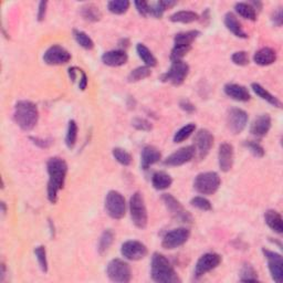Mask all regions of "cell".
I'll return each instance as SVG.
<instances>
[{"label":"cell","instance_id":"1","mask_svg":"<svg viewBox=\"0 0 283 283\" xmlns=\"http://www.w3.org/2000/svg\"><path fill=\"white\" fill-rule=\"evenodd\" d=\"M49 182L47 187L48 199L51 203L58 201L59 192L64 187L68 174V164L61 157H51L47 163Z\"/></svg>","mask_w":283,"mask_h":283},{"label":"cell","instance_id":"2","mask_svg":"<svg viewBox=\"0 0 283 283\" xmlns=\"http://www.w3.org/2000/svg\"><path fill=\"white\" fill-rule=\"evenodd\" d=\"M150 276L157 283H177L181 278L165 255L155 252L150 262Z\"/></svg>","mask_w":283,"mask_h":283},{"label":"cell","instance_id":"3","mask_svg":"<svg viewBox=\"0 0 283 283\" xmlns=\"http://www.w3.org/2000/svg\"><path fill=\"white\" fill-rule=\"evenodd\" d=\"M14 120L22 131L34 130L39 121L38 107L31 101H18L15 105Z\"/></svg>","mask_w":283,"mask_h":283},{"label":"cell","instance_id":"4","mask_svg":"<svg viewBox=\"0 0 283 283\" xmlns=\"http://www.w3.org/2000/svg\"><path fill=\"white\" fill-rule=\"evenodd\" d=\"M200 36L198 30H189L177 34L174 38V48L170 54V60H183L188 52L192 50V45L197 38Z\"/></svg>","mask_w":283,"mask_h":283},{"label":"cell","instance_id":"5","mask_svg":"<svg viewBox=\"0 0 283 283\" xmlns=\"http://www.w3.org/2000/svg\"><path fill=\"white\" fill-rule=\"evenodd\" d=\"M128 205L131 219L133 221L135 227H137L138 229H145L147 226L148 217L143 194L140 192H135L132 195Z\"/></svg>","mask_w":283,"mask_h":283},{"label":"cell","instance_id":"6","mask_svg":"<svg viewBox=\"0 0 283 283\" xmlns=\"http://www.w3.org/2000/svg\"><path fill=\"white\" fill-rule=\"evenodd\" d=\"M221 185L220 176L216 172H205L196 176L194 188L198 194L210 196L217 193Z\"/></svg>","mask_w":283,"mask_h":283},{"label":"cell","instance_id":"7","mask_svg":"<svg viewBox=\"0 0 283 283\" xmlns=\"http://www.w3.org/2000/svg\"><path fill=\"white\" fill-rule=\"evenodd\" d=\"M105 210L111 218L122 219L126 214V201L124 196L116 190H110L105 197Z\"/></svg>","mask_w":283,"mask_h":283},{"label":"cell","instance_id":"8","mask_svg":"<svg viewBox=\"0 0 283 283\" xmlns=\"http://www.w3.org/2000/svg\"><path fill=\"white\" fill-rule=\"evenodd\" d=\"M109 279L117 283H127L132 279V270L128 263L122 259H113L107 267Z\"/></svg>","mask_w":283,"mask_h":283},{"label":"cell","instance_id":"9","mask_svg":"<svg viewBox=\"0 0 283 283\" xmlns=\"http://www.w3.org/2000/svg\"><path fill=\"white\" fill-rule=\"evenodd\" d=\"M162 200L164 202V205H165L166 209L168 210V213L174 219L185 223L193 222V216L190 215L189 212H187L185 208H184L181 201L177 200L173 195L164 194L162 196Z\"/></svg>","mask_w":283,"mask_h":283},{"label":"cell","instance_id":"10","mask_svg":"<svg viewBox=\"0 0 283 283\" xmlns=\"http://www.w3.org/2000/svg\"><path fill=\"white\" fill-rule=\"evenodd\" d=\"M189 73V65L183 60L172 61L169 70L161 76L163 82H169L173 85H181L185 82Z\"/></svg>","mask_w":283,"mask_h":283},{"label":"cell","instance_id":"11","mask_svg":"<svg viewBox=\"0 0 283 283\" xmlns=\"http://www.w3.org/2000/svg\"><path fill=\"white\" fill-rule=\"evenodd\" d=\"M221 261H222L221 255L216 252H207L205 254H202L196 262L195 270H194L195 278L199 279L201 276L207 274L208 272L213 271V270L220 266Z\"/></svg>","mask_w":283,"mask_h":283},{"label":"cell","instance_id":"12","mask_svg":"<svg viewBox=\"0 0 283 283\" xmlns=\"http://www.w3.org/2000/svg\"><path fill=\"white\" fill-rule=\"evenodd\" d=\"M215 137L210 131L206 128H201L197 131L194 137V147L195 152L199 160H203L209 154L210 149L214 146Z\"/></svg>","mask_w":283,"mask_h":283},{"label":"cell","instance_id":"13","mask_svg":"<svg viewBox=\"0 0 283 283\" xmlns=\"http://www.w3.org/2000/svg\"><path fill=\"white\" fill-rule=\"evenodd\" d=\"M190 237V230L187 228H176L170 230L162 240V247L167 250H174L185 245Z\"/></svg>","mask_w":283,"mask_h":283},{"label":"cell","instance_id":"14","mask_svg":"<svg viewBox=\"0 0 283 283\" xmlns=\"http://www.w3.org/2000/svg\"><path fill=\"white\" fill-rule=\"evenodd\" d=\"M248 113L242 109L233 108L228 111L227 126L233 134H240L248 124Z\"/></svg>","mask_w":283,"mask_h":283},{"label":"cell","instance_id":"15","mask_svg":"<svg viewBox=\"0 0 283 283\" xmlns=\"http://www.w3.org/2000/svg\"><path fill=\"white\" fill-rule=\"evenodd\" d=\"M262 253L268 262V268L274 282L281 283L283 280V259L282 255L275 251L263 248Z\"/></svg>","mask_w":283,"mask_h":283},{"label":"cell","instance_id":"16","mask_svg":"<svg viewBox=\"0 0 283 283\" xmlns=\"http://www.w3.org/2000/svg\"><path fill=\"white\" fill-rule=\"evenodd\" d=\"M71 54L60 44H54L45 50L43 61L48 65H63L71 61Z\"/></svg>","mask_w":283,"mask_h":283},{"label":"cell","instance_id":"17","mask_svg":"<svg viewBox=\"0 0 283 283\" xmlns=\"http://www.w3.org/2000/svg\"><path fill=\"white\" fill-rule=\"evenodd\" d=\"M121 253L126 260L138 261L145 258L148 253L147 247L137 240L125 241L121 247Z\"/></svg>","mask_w":283,"mask_h":283},{"label":"cell","instance_id":"18","mask_svg":"<svg viewBox=\"0 0 283 283\" xmlns=\"http://www.w3.org/2000/svg\"><path fill=\"white\" fill-rule=\"evenodd\" d=\"M195 156H196V152H195V147L193 145L184 146L179 149H177L176 152L170 154L168 157H166V159L164 160L163 164L165 166H169V167L182 166L184 164L189 163Z\"/></svg>","mask_w":283,"mask_h":283},{"label":"cell","instance_id":"19","mask_svg":"<svg viewBox=\"0 0 283 283\" xmlns=\"http://www.w3.org/2000/svg\"><path fill=\"white\" fill-rule=\"evenodd\" d=\"M234 160H235L234 146L229 143H222L219 146V150H218V164H219V168L223 173H227L233 168Z\"/></svg>","mask_w":283,"mask_h":283},{"label":"cell","instance_id":"20","mask_svg":"<svg viewBox=\"0 0 283 283\" xmlns=\"http://www.w3.org/2000/svg\"><path fill=\"white\" fill-rule=\"evenodd\" d=\"M102 62L108 65V67H122L125 63L128 61V56L126 51L122 49H116V50H110L104 52L102 56Z\"/></svg>","mask_w":283,"mask_h":283},{"label":"cell","instance_id":"21","mask_svg":"<svg viewBox=\"0 0 283 283\" xmlns=\"http://www.w3.org/2000/svg\"><path fill=\"white\" fill-rule=\"evenodd\" d=\"M271 124H272L271 116L269 114H262L254 118L251 126H250V133L255 137L261 138L269 133L270 128H271Z\"/></svg>","mask_w":283,"mask_h":283},{"label":"cell","instance_id":"22","mask_svg":"<svg viewBox=\"0 0 283 283\" xmlns=\"http://www.w3.org/2000/svg\"><path fill=\"white\" fill-rule=\"evenodd\" d=\"M223 91L227 96L238 102H248L251 98L249 90L241 84L228 83L223 87Z\"/></svg>","mask_w":283,"mask_h":283},{"label":"cell","instance_id":"23","mask_svg":"<svg viewBox=\"0 0 283 283\" xmlns=\"http://www.w3.org/2000/svg\"><path fill=\"white\" fill-rule=\"evenodd\" d=\"M162 159V153L160 149L152 146V145H146L142 149L141 153V166L143 169H148L150 166L154 164L159 163Z\"/></svg>","mask_w":283,"mask_h":283},{"label":"cell","instance_id":"24","mask_svg":"<svg viewBox=\"0 0 283 283\" xmlns=\"http://www.w3.org/2000/svg\"><path fill=\"white\" fill-rule=\"evenodd\" d=\"M253 61L260 67H268L276 61V52L272 48H261L253 55Z\"/></svg>","mask_w":283,"mask_h":283},{"label":"cell","instance_id":"25","mask_svg":"<svg viewBox=\"0 0 283 283\" xmlns=\"http://www.w3.org/2000/svg\"><path fill=\"white\" fill-rule=\"evenodd\" d=\"M223 22H225L226 28L236 37L242 39H246L248 37L247 32L243 30L242 24L238 20V18L233 12H227L225 15V19H223Z\"/></svg>","mask_w":283,"mask_h":283},{"label":"cell","instance_id":"26","mask_svg":"<svg viewBox=\"0 0 283 283\" xmlns=\"http://www.w3.org/2000/svg\"><path fill=\"white\" fill-rule=\"evenodd\" d=\"M265 221L268 227L273 230L275 234L281 235L283 233V221L280 213L274 209H269L265 214Z\"/></svg>","mask_w":283,"mask_h":283},{"label":"cell","instance_id":"27","mask_svg":"<svg viewBox=\"0 0 283 283\" xmlns=\"http://www.w3.org/2000/svg\"><path fill=\"white\" fill-rule=\"evenodd\" d=\"M176 4H177L176 2H172V0H161V2L150 3L148 16H152L156 19H160L163 17L164 12H165L167 9L174 7Z\"/></svg>","mask_w":283,"mask_h":283},{"label":"cell","instance_id":"28","mask_svg":"<svg viewBox=\"0 0 283 283\" xmlns=\"http://www.w3.org/2000/svg\"><path fill=\"white\" fill-rule=\"evenodd\" d=\"M251 89H252V91L254 92L256 95H258L259 97H261L262 100L267 101L269 104H271L272 107H275V108H278V109H280L282 107L281 101L279 100V98L276 97V96H274V95H272L268 90H266L265 88H263L261 84H259V83H252L251 84Z\"/></svg>","mask_w":283,"mask_h":283},{"label":"cell","instance_id":"29","mask_svg":"<svg viewBox=\"0 0 283 283\" xmlns=\"http://www.w3.org/2000/svg\"><path fill=\"white\" fill-rule=\"evenodd\" d=\"M80 14L84 20L90 21V22H96L101 20L102 14L100 8L95 6L94 4H87L81 7Z\"/></svg>","mask_w":283,"mask_h":283},{"label":"cell","instance_id":"30","mask_svg":"<svg viewBox=\"0 0 283 283\" xmlns=\"http://www.w3.org/2000/svg\"><path fill=\"white\" fill-rule=\"evenodd\" d=\"M173 178L166 172H156L152 177V185L156 190H165L172 186Z\"/></svg>","mask_w":283,"mask_h":283},{"label":"cell","instance_id":"31","mask_svg":"<svg viewBox=\"0 0 283 283\" xmlns=\"http://www.w3.org/2000/svg\"><path fill=\"white\" fill-rule=\"evenodd\" d=\"M169 20L172 22L178 23H192L199 20V15L196 14L195 11L181 10L174 12V14L169 17Z\"/></svg>","mask_w":283,"mask_h":283},{"label":"cell","instance_id":"32","mask_svg":"<svg viewBox=\"0 0 283 283\" xmlns=\"http://www.w3.org/2000/svg\"><path fill=\"white\" fill-rule=\"evenodd\" d=\"M136 52L141 60L144 62V64L148 68H153L157 65V59L153 55V52L150 51L145 44L143 43H137L136 45Z\"/></svg>","mask_w":283,"mask_h":283},{"label":"cell","instance_id":"33","mask_svg":"<svg viewBox=\"0 0 283 283\" xmlns=\"http://www.w3.org/2000/svg\"><path fill=\"white\" fill-rule=\"evenodd\" d=\"M235 9L237 14H239L242 18L251 21L256 20V10L249 3H237Z\"/></svg>","mask_w":283,"mask_h":283},{"label":"cell","instance_id":"34","mask_svg":"<svg viewBox=\"0 0 283 283\" xmlns=\"http://www.w3.org/2000/svg\"><path fill=\"white\" fill-rule=\"evenodd\" d=\"M114 233L112 231L111 229L104 230L103 234L101 235L100 241H98V247L97 250L100 254H104L105 252H108V250L112 246V243L114 241Z\"/></svg>","mask_w":283,"mask_h":283},{"label":"cell","instance_id":"35","mask_svg":"<svg viewBox=\"0 0 283 283\" xmlns=\"http://www.w3.org/2000/svg\"><path fill=\"white\" fill-rule=\"evenodd\" d=\"M150 74H152V71H150V68L146 67V65H143V67H138L134 70H132L130 72V74L127 76V81L130 83H135V82H140L144 79L148 78Z\"/></svg>","mask_w":283,"mask_h":283},{"label":"cell","instance_id":"36","mask_svg":"<svg viewBox=\"0 0 283 283\" xmlns=\"http://www.w3.org/2000/svg\"><path fill=\"white\" fill-rule=\"evenodd\" d=\"M195 131H196V124L195 123L186 124L185 126L181 127L175 133V135L173 137L174 143H182L184 141H186L187 138H189L195 133Z\"/></svg>","mask_w":283,"mask_h":283},{"label":"cell","instance_id":"37","mask_svg":"<svg viewBox=\"0 0 283 283\" xmlns=\"http://www.w3.org/2000/svg\"><path fill=\"white\" fill-rule=\"evenodd\" d=\"M73 37H74V40L76 41V43L82 47L85 50H92L94 48V42L92 39L85 34L84 31L81 30H78L74 29L73 30Z\"/></svg>","mask_w":283,"mask_h":283},{"label":"cell","instance_id":"38","mask_svg":"<svg viewBox=\"0 0 283 283\" xmlns=\"http://www.w3.org/2000/svg\"><path fill=\"white\" fill-rule=\"evenodd\" d=\"M130 5L127 0H112L108 3V9L114 15H123L128 10Z\"/></svg>","mask_w":283,"mask_h":283},{"label":"cell","instance_id":"39","mask_svg":"<svg viewBox=\"0 0 283 283\" xmlns=\"http://www.w3.org/2000/svg\"><path fill=\"white\" fill-rule=\"evenodd\" d=\"M78 138V124L74 120H70L68 124L67 135H65V144H67L68 148H73L76 144Z\"/></svg>","mask_w":283,"mask_h":283},{"label":"cell","instance_id":"40","mask_svg":"<svg viewBox=\"0 0 283 283\" xmlns=\"http://www.w3.org/2000/svg\"><path fill=\"white\" fill-rule=\"evenodd\" d=\"M112 155L115 159L117 163H120L123 166H130L133 159H132V155L127 152L126 149L121 148V147H115L112 149Z\"/></svg>","mask_w":283,"mask_h":283},{"label":"cell","instance_id":"41","mask_svg":"<svg viewBox=\"0 0 283 283\" xmlns=\"http://www.w3.org/2000/svg\"><path fill=\"white\" fill-rule=\"evenodd\" d=\"M240 281L242 282H255L258 281V273L254 270V268L251 265H243V267L240 270Z\"/></svg>","mask_w":283,"mask_h":283},{"label":"cell","instance_id":"42","mask_svg":"<svg viewBox=\"0 0 283 283\" xmlns=\"http://www.w3.org/2000/svg\"><path fill=\"white\" fill-rule=\"evenodd\" d=\"M35 254L38 260L39 266H40L41 270L47 273L48 272V259H47V250H45L44 246H38L35 248Z\"/></svg>","mask_w":283,"mask_h":283},{"label":"cell","instance_id":"43","mask_svg":"<svg viewBox=\"0 0 283 283\" xmlns=\"http://www.w3.org/2000/svg\"><path fill=\"white\" fill-rule=\"evenodd\" d=\"M190 205L193 207L202 210V212H210L213 209L212 202H210L207 198L202 196H196L194 198L190 200Z\"/></svg>","mask_w":283,"mask_h":283},{"label":"cell","instance_id":"44","mask_svg":"<svg viewBox=\"0 0 283 283\" xmlns=\"http://www.w3.org/2000/svg\"><path fill=\"white\" fill-rule=\"evenodd\" d=\"M132 126L138 131L149 132L153 128V124L150 123L148 120H146V118L135 117V118H133V121H132Z\"/></svg>","mask_w":283,"mask_h":283},{"label":"cell","instance_id":"45","mask_svg":"<svg viewBox=\"0 0 283 283\" xmlns=\"http://www.w3.org/2000/svg\"><path fill=\"white\" fill-rule=\"evenodd\" d=\"M245 146L250 150V153H251L255 157L265 156V148H263L258 142L247 141V142H245Z\"/></svg>","mask_w":283,"mask_h":283},{"label":"cell","instance_id":"46","mask_svg":"<svg viewBox=\"0 0 283 283\" xmlns=\"http://www.w3.org/2000/svg\"><path fill=\"white\" fill-rule=\"evenodd\" d=\"M231 60L236 65L245 67L249 64V55L246 51H237L231 56Z\"/></svg>","mask_w":283,"mask_h":283},{"label":"cell","instance_id":"47","mask_svg":"<svg viewBox=\"0 0 283 283\" xmlns=\"http://www.w3.org/2000/svg\"><path fill=\"white\" fill-rule=\"evenodd\" d=\"M136 10L138 14L142 17H147L148 16V10H149V3L147 2H135L134 3Z\"/></svg>","mask_w":283,"mask_h":283},{"label":"cell","instance_id":"48","mask_svg":"<svg viewBox=\"0 0 283 283\" xmlns=\"http://www.w3.org/2000/svg\"><path fill=\"white\" fill-rule=\"evenodd\" d=\"M272 23L275 25V27H281L282 22H283V12H282V8H278L276 9L271 17Z\"/></svg>","mask_w":283,"mask_h":283},{"label":"cell","instance_id":"49","mask_svg":"<svg viewBox=\"0 0 283 283\" xmlns=\"http://www.w3.org/2000/svg\"><path fill=\"white\" fill-rule=\"evenodd\" d=\"M47 7H48V3L47 2H40L39 3V7H38V14H37V19L38 21H43L45 18V14H47Z\"/></svg>","mask_w":283,"mask_h":283},{"label":"cell","instance_id":"50","mask_svg":"<svg viewBox=\"0 0 283 283\" xmlns=\"http://www.w3.org/2000/svg\"><path fill=\"white\" fill-rule=\"evenodd\" d=\"M179 107H181V109L183 111H185L186 113H194V112L196 111L195 105L192 102H190V101L185 100V98H184V100H182L179 102Z\"/></svg>","mask_w":283,"mask_h":283},{"label":"cell","instance_id":"51","mask_svg":"<svg viewBox=\"0 0 283 283\" xmlns=\"http://www.w3.org/2000/svg\"><path fill=\"white\" fill-rule=\"evenodd\" d=\"M30 140L34 142V144H36L37 146L41 147V148H47L50 146V144H51L50 141L43 140V138H39V137H30Z\"/></svg>","mask_w":283,"mask_h":283},{"label":"cell","instance_id":"52","mask_svg":"<svg viewBox=\"0 0 283 283\" xmlns=\"http://www.w3.org/2000/svg\"><path fill=\"white\" fill-rule=\"evenodd\" d=\"M88 76H87V73L82 70L81 71V75H80V80H79V88H80L81 91H84L85 89H87L88 87Z\"/></svg>","mask_w":283,"mask_h":283},{"label":"cell","instance_id":"53","mask_svg":"<svg viewBox=\"0 0 283 283\" xmlns=\"http://www.w3.org/2000/svg\"><path fill=\"white\" fill-rule=\"evenodd\" d=\"M2 208H3V213L6 214V212H7V208H6V203L4 201L2 202Z\"/></svg>","mask_w":283,"mask_h":283}]
</instances>
